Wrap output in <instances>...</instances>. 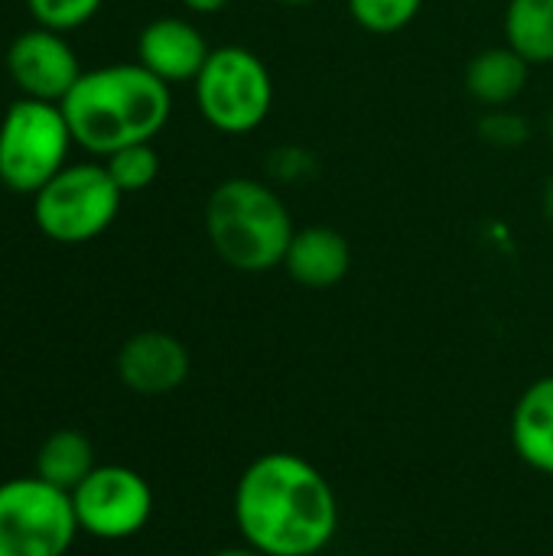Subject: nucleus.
I'll use <instances>...</instances> for the list:
<instances>
[{
	"instance_id": "obj_1",
	"label": "nucleus",
	"mask_w": 553,
	"mask_h": 556,
	"mask_svg": "<svg viewBox=\"0 0 553 556\" xmlns=\"http://www.w3.org/2000/svg\"><path fill=\"white\" fill-rule=\"evenodd\" d=\"M235 521L264 556H313L339 528V502L313 463L293 453H267L238 482Z\"/></svg>"
},
{
	"instance_id": "obj_2",
	"label": "nucleus",
	"mask_w": 553,
	"mask_h": 556,
	"mask_svg": "<svg viewBox=\"0 0 553 556\" xmlns=\"http://www.w3.org/2000/svg\"><path fill=\"white\" fill-rule=\"evenodd\" d=\"M62 114L78 147L111 156L130 143H153L173 114V94L140 62H117L81 72L62 101Z\"/></svg>"
},
{
	"instance_id": "obj_3",
	"label": "nucleus",
	"mask_w": 553,
	"mask_h": 556,
	"mask_svg": "<svg viewBox=\"0 0 553 556\" xmlns=\"http://www.w3.org/2000/svg\"><path fill=\"white\" fill-rule=\"evenodd\" d=\"M205 235L222 264L241 274H264L284 267L297 225L271 182L228 176L205 199Z\"/></svg>"
},
{
	"instance_id": "obj_4",
	"label": "nucleus",
	"mask_w": 553,
	"mask_h": 556,
	"mask_svg": "<svg viewBox=\"0 0 553 556\" xmlns=\"http://www.w3.org/2000/svg\"><path fill=\"white\" fill-rule=\"evenodd\" d=\"M196 88V108L202 121L218 134H251L274 108V78L267 62L248 46H215L202 65Z\"/></svg>"
},
{
	"instance_id": "obj_5",
	"label": "nucleus",
	"mask_w": 553,
	"mask_h": 556,
	"mask_svg": "<svg viewBox=\"0 0 553 556\" xmlns=\"http://www.w3.org/2000/svg\"><path fill=\"white\" fill-rule=\"evenodd\" d=\"M121 199L104 163H72L33 195V222L55 244H85L114 225Z\"/></svg>"
},
{
	"instance_id": "obj_6",
	"label": "nucleus",
	"mask_w": 553,
	"mask_h": 556,
	"mask_svg": "<svg viewBox=\"0 0 553 556\" xmlns=\"http://www.w3.org/2000/svg\"><path fill=\"white\" fill-rule=\"evenodd\" d=\"M62 104L20 98L0 117V182L10 192L36 195L59 169L72 147Z\"/></svg>"
},
{
	"instance_id": "obj_7",
	"label": "nucleus",
	"mask_w": 553,
	"mask_h": 556,
	"mask_svg": "<svg viewBox=\"0 0 553 556\" xmlns=\"http://www.w3.org/2000/svg\"><path fill=\"white\" fill-rule=\"evenodd\" d=\"M78 518L72 495L39 476L0 485V556H65Z\"/></svg>"
},
{
	"instance_id": "obj_8",
	"label": "nucleus",
	"mask_w": 553,
	"mask_h": 556,
	"mask_svg": "<svg viewBox=\"0 0 553 556\" xmlns=\"http://www.w3.org/2000/svg\"><path fill=\"white\" fill-rule=\"evenodd\" d=\"M78 531L98 541H127L140 534L153 515V492L147 479L127 466H95L72 492Z\"/></svg>"
},
{
	"instance_id": "obj_9",
	"label": "nucleus",
	"mask_w": 553,
	"mask_h": 556,
	"mask_svg": "<svg viewBox=\"0 0 553 556\" xmlns=\"http://www.w3.org/2000/svg\"><path fill=\"white\" fill-rule=\"evenodd\" d=\"M7 72L10 81L23 91V98L62 104L85 68L78 65V55L62 33L36 26L10 42Z\"/></svg>"
},
{
	"instance_id": "obj_10",
	"label": "nucleus",
	"mask_w": 553,
	"mask_h": 556,
	"mask_svg": "<svg viewBox=\"0 0 553 556\" xmlns=\"http://www.w3.org/2000/svg\"><path fill=\"white\" fill-rule=\"evenodd\" d=\"M209 52L212 46L205 42L199 26L183 16H156L137 36V62L169 88L196 81L202 65L209 62Z\"/></svg>"
},
{
	"instance_id": "obj_11",
	"label": "nucleus",
	"mask_w": 553,
	"mask_h": 556,
	"mask_svg": "<svg viewBox=\"0 0 553 556\" xmlns=\"http://www.w3.org/2000/svg\"><path fill=\"white\" fill-rule=\"evenodd\" d=\"M117 375L124 388H130L134 394L160 397L176 391L189 378V352L176 336L147 329L121 345Z\"/></svg>"
},
{
	"instance_id": "obj_12",
	"label": "nucleus",
	"mask_w": 553,
	"mask_h": 556,
	"mask_svg": "<svg viewBox=\"0 0 553 556\" xmlns=\"http://www.w3.org/2000/svg\"><path fill=\"white\" fill-rule=\"evenodd\" d=\"M284 270L290 274L293 283H300L306 290H329L349 277L352 244L332 225L297 228V235L287 248V257H284Z\"/></svg>"
},
{
	"instance_id": "obj_13",
	"label": "nucleus",
	"mask_w": 553,
	"mask_h": 556,
	"mask_svg": "<svg viewBox=\"0 0 553 556\" xmlns=\"http://www.w3.org/2000/svg\"><path fill=\"white\" fill-rule=\"evenodd\" d=\"M531 78V65L505 42V46H486L476 52L463 72V85L473 101L482 108H508Z\"/></svg>"
},
{
	"instance_id": "obj_14",
	"label": "nucleus",
	"mask_w": 553,
	"mask_h": 556,
	"mask_svg": "<svg viewBox=\"0 0 553 556\" xmlns=\"http://www.w3.org/2000/svg\"><path fill=\"white\" fill-rule=\"evenodd\" d=\"M512 446L538 472L553 476V375L535 381L515 404Z\"/></svg>"
},
{
	"instance_id": "obj_15",
	"label": "nucleus",
	"mask_w": 553,
	"mask_h": 556,
	"mask_svg": "<svg viewBox=\"0 0 553 556\" xmlns=\"http://www.w3.org/2000/svg\"><path fill=\"white\" fill-rule=\"evenodd\" d=\"M95 469V446L78 430H55L36 453V476L62 492H75Z\"/></svg>"
},
{
	"instance_id": "obj_16",
	"label": "nucleus",
	"mask_w": 553,
	"mask_h": 556,
	"mask_svg": "<svg viewBox=\"0 0 553 556\" xmlns=\"http://www.w3.org/2000/svg\"><path fill=\"white\" fill-rule=\"evenodd\" d=\"M505 42L528 65L553 62V0H508Z\"/></svg>"
},
{
	"instance_id": "obj_17",
	"label": "nucleus",
	"mask_w": 553,
	"mask_h": 556,
	"mask_svg": "<svg viewBox=\"0 0 553 556\" xmlns=\"http://www.w3.org/2000/svg\"><path fill=\"white\" fill-rule=\"evenodd\" d=\"M345 7L355 26H362L365 33L394 36L420 16L424 0H345Z\"/></svg>"
},
{
	"instance_id": "obj_18",
	"label": "nucleus",
	"mask_w": 553,
	"mask_h": 556,
	"mask_svg": "<svg viewBox=\"0 0 553 556\" xmlns=\"http://www.w3.org/2000/svg\"><path fill=\"white\" fill-rule=\"evenodd\" d=\"M104 169L111 173L114 186L130 195V192H143L156 182L160 176V153L153 150V143H130L114 150L104 160Z\"/></svg>"
},
{
	"instance_id": "obj_19",
	"label": "nucleus",
	"mask_w": 553,
	"mask_h": 556,
	"mask_svg": "<svg viewBox=\"0 0 553 556\" xmlns=\"http://www.w3.org/2000/svg\"><path fill=\"white\" fill-rule=\"evenodd\" d=\"M104 0H26L33 20L46 29L55 33H72L78 26H85Z\"/></svg>"
},
{
	"instance_id": "obj_20",
	"label": "nucleus",
	"mask_w": 553,
	"mask_h": 556,
	"mask_svg": "<svg viewBox=\"0 0 553 556\" xmlns=\"http://www.w3.org/2000/svg\"><path fill=\"white\" fill-rule=\"evenodd\" d=\"M479 137H482L489 147L512 150V147L528 143L531 124H528V117H521V114L512 111V108H486V114L479 117Z\"/></svg>"
},
{
	"instance_id": "obj_21",
	"label": "nucleus",
	"mask_w": 553,
	"mask_h": 556,
	"mask_svg": "<svg viewBox=\"0 0 553 556\" xmlns=\"http://www.w3.org/2000/svg\"><path fill=\"white\" fill-rule=\"evenodd\" d=\"M316 173V153L303 150V147H277L267 160V176L277 182H303Z\"/></svg>"
},
{
	"instance_id": "obj_22",
	"label": "nucleus",
	"mask_w": 553,
	"mask_h": 556,
	"mask_svg": "<svg viewBox=\"0 0 553 556\" xmlns=\"http://www.w3.org/2000/svg\"><path fill=\"white\" fill-rule=\"evenodd\" d=\"M186 10L199 13V16H212V13H222L231 0H179Z\"/></svg>"
},
{
	"instance_id": "obj_23",
	"label": "nucleus",
	"mask_w": 553,
	"mask_h": 556,
	"mask_svg": "<svg viewBox=\"0 0 553 556\" xmlns=\"http://www.w3.org/2000/svg\"><path fill=\"white\" fill-rule=\"evenodd\" d=\"M541 208H544V218L553 222V176L544 182V192H541Z\"/></svg>"
},
{
	"instance_id": "obj_24",
	"label": "nucleus",
	"mask_w": 553,
	"mask_h": 556,
	"mask_svg": "<svg viewBox=\"0 0 553 556\" xmlns=\"http://www.w3.org/2000/svg\"><path fill=\"white\" fill-rule=\"evenodd\" d=\"M212 556H264L261 551H254L251 544L248 547H228V551H218V554H212Z\"/></svg>"
},
{
	"instance_id": "obj_25",
	"label": "nucleus",
	"mask_w": 553,
	"mask_h": 556,
	"mask_svg": "<svg viewBox=\"0 0 553 556\" xmlns=\"http://www.w3.org/2000/svg\"><path fill=\"white\" fill-rule=\"evenodd\" d=\"M274 3L290 7V10H303V7H313V3H319V0H274Z\"/></svg>"
},
{
	"instance_id": "obj_26",
	"label": "nucleus",
	"mask_w": 553,
	"mask_h": 556,
	"mask_svg": "<svg viewBox=\"0 0 553 556\" xmlns=\"http://www.w3.org/2000/svg\"><path fill=\"white\" fill-rule=\"evenodd\" d=\"M548 134H551V140H553V111L548 114Z\"/></svg>"
}]
</instances>
